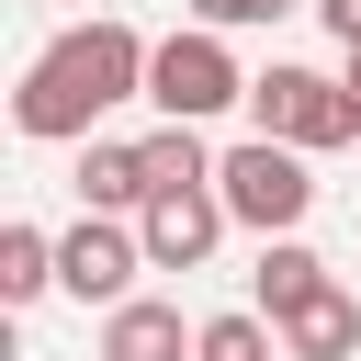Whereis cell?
Here are the masks:
<instances>
[{"instance_id": "obj_1", "label": "cell", "mask_w": 361, "mask_h": 361, "mask_svg": "<svg viewBox=\"0 0 361 361\" xmlns=\"http://www.w3.org/2000/svg\"><path fill=\"white\" fill-rule=\"evenodd\" d=\"M147 56H158V45H147L135 23H113V11H102V23H68V34L11 79V124H23L34 147H90L113 102H147Z\"/></svg>"}, {"instance_id": "obj_2", "label": "cell", "mask_w": 361, "mask_h": 361, "mask_svg": "<svg viewBox=\"0 0 361 361\" xmlns=\"http://www.w3.org/2000/svg\"><path fill=\"white\" fill-rule=\"evenodd\" d=\"M248 124H259V135H282V147H305V158H327V147H350V135H361L350 79L293 68V56H271V68L248 79Z\"/></svg>"}, {"instance_id": "obj_3", "label": "cell", "mask_w": 361, "mask_h": 361, "mask_svg": "<svg viewBox=\"0 0 361 361\" xmlns=\"http://www.w3.org/2000/svg\"><path fill=\"white\" fill-rule=\"evenodd\" d=\"M147 102H158V124H214L226 102H248V68L226 56L214 23H180V34H158V56H147Z\"/></svg>"}, {"instance_id": "obj_4", "label": "cell", "mask_w": 361, "mask_h": 361, "mask_svg": "<svg viewBox=\"0 0 361 361\" xmlns=\"http://www.w3.org/2000/svg\"><path fill=\"white\" fill-rule=\"evenodd\" d=\"M214 192H226V214H237L248 237H293V226L316 214L305 147H282V135H248V147H226V158H214Z\"/></svg>"}, {"instance_id": "obj_5", "label": "cell", "mask_w": 361, "mask_h": 361, "mask_svg": "<svg viewBox=\"0 0 361 361\" xmlns=\"http://www.w3.org/2000/svg\"><path fill=\"white\" fill-rule=\"evenodd\" d=\"M135 271H147V237L124 226V214H79L68 237H56V293H79V305H135Z\"/></svg>"}, {"instance_id": "obj_6", "label": "cell", "mask_w": 361, "mask_h": 361, "mask_svg": "<svg viewBox=\"0 0 361 361\" xmlns=\"http://www.w3.org/2000/svg\"><path fill=\"white\" fill-rule=\"evenodd\" d=\"M226 226H237V214H226V192H214V180H192V192H147V214H135L147 271H203Z\"/></svg>"}, {"instance_id": "obj_7", "label": "cell", "mask_w": 361, "mask_h": 361, "mask_svg": "<svg viewBox=\"0 0 361 361\" xmlns=\"http://www.w3.org/2000/svg\"><path fill=\"white\" fill-rule=\"evenodd\" d=\"M192 350H203V327L180 305H158V293H135V305L102 316V361H192Z\"/></svg>"}, {"instance_id": "obj_8", "label": "cell", "mask_w": 361, "mask_h": 361, "mask_svg": "<svg viewBox=\"0 0 361 361\" xmlns=\"http://www.w3.org/2000/svg\"><path fill=\"white\" fill-rule=\"evenodd\" d=\"M68 180H79V214H147V147L124 135H90Z\"/></svg>"}, {"instance_id": "obj_9", "label": "cell", "mask_w": 361, "mask_h": 361, "mask_svg": "<svg viewBox=\"0 0 361 361\" xmlns=\"http://www.w3.org/2000/svg\"><path fill=\"white\" fill-rule=\"evenodd\" d=\"M282 350H293V361H361V293L327 282L316 305H293V316H282Z\"/></svg>"}, {"instance_id": "obj_10", "label": "cell", "mask_w": 361, "mask_h": 361, "mask_svg": "<svg viewBox=\"0 0 361 361\" xmlns=\"http://www.w3.org/2000/svg\"><path fill=\"white\" fill-rule=\"evenodd\" d=\"M248 293H259V316L282 327L293 305H316V293H327V259H316L305 237H259V271H248Z\"/></svg>"}, {"instance_id": "obj_11", "label": "cell", "mask_w": 361, "mask_h": 361, "mask_svg": "<svg viewBox=\"0 0 361 361\" xmlns=\"http://www.w3.org/2000/svg\"><path fill=\"white\" fill-rule=\"evenodd\" d=\"M135 147H147V192H192V180H214L203 124H158V135H135Z\"/></svg>"}, {"instance_id": "obj_12", "label": "cell", "mask_w": 361, "mask_h": 361, "mask_svg": "<svg viewBox=\"0 0 361 361\" xmlns=\"http://www.w3.org/2000/svg\"><path fill=\"white\" fill-rule=\"evenodd\" d=\"M56 293V237L45 226H0V305H34Z\"/></svg>"}, {"instance_id": "obj_13", "label": "cell", "mask_w": 361, "mask_h": 361, "mask_svg": "<svg viewBox=\"0 0 361 361\" xmlns=\"http://www.w3.org/2000/svg\"><path fill=\"white\" fill-rule=\"evenodd\" d=\"M192 361H293L282 350V327H259V316H203V350Z\"/></svg>"}, {"instance_id": "obj_14", "label": "cell", "mask_w": 361, "mask_h": 361, "mask_svg": "<svg viewBox=\"0 0 361 361\" xmlns=\"http://www.w3.org/2000/svg\"><path fill=\"white\" fill-rule=\"evenodd\" d=\"M282 11H316V0H192V23L237 34V23H282Z\"/></svg>"}, {"instance_id": "obj_15", "label": "cell", "mask_w": 361, "mask_h": 361, "mask_svg": "<svg viewBox=\"0 0 361 361\" xmlns=\"http://www.w3.org/2000/svg\"><path fill=\"white\" fill-rule=\"evenodd\" d=\"M316 23H327L338 45H361V0H316Z\"/></svg>"}, {"instance_id": "obj_16", "label": "cell", "mask_w": 361, "mask_h": 361, "mask_svg": "<svg viewBox=\"0 0 361 361\" xmlns=\"http://www.w3.org/2000/svg\"><path fill=\"white\" fill-rule=\"evenodd\" d=\"M338 56H350V68H338V79H350V113H361V45H338Z\"/></svg>"}]
</instances>
